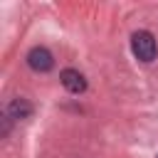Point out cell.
<instances>
[{
    "label": "cell",
    "instance_id": "4",
    "mask_svg": "<svg viewBox=\"0 0 158 158\" xmlns=\"http://www.w3.org/2000/svg\"><path fill=\"white\" fill-rule=\"evenodd\" d=\"M32 114V104L27 99H12L7 106V118H27Z\"/></svg>",
    "mask_w": 158,
    "mask_h": 158
},
{
    "label": "cell",
    "instance_id": "2",
    "mask_svg": "<svg viewBox=\"0 0 158 158\" xmlns=\"http://www.w3.org/2000/svg\"><path fill=\"white\" fill-rule=\"evenodd\" d=\"M27 64H30L32 72L44 74V72H49V69L54 67V57H52V52H49L47 47H32V49L27 52Z\"/></svg>",
    "mask_w": 158,
    "mask_h": 158
},
{
    "label": "cell",
    "instance_id": "1",
    "mask_svg": "<svg viewBox=\"0 0 158 158\" xmlns=\"http://www.w3.org/2000/svg\"><path fill=\"white\" fill-rule=\"evenodd\" d=\"M131 49H133V54L141 62H153L156 59V52H158V44H156V37L148 30H138L131 37Z\"/></svg>",
    "mask_w": 158,
    "mask_h": 158
},
{
    "label": "cell",
    "instance_id": "3",
    "mask_svg": "<svg viewBox=\"0 0 158 158\" xmlns=\"http://www.w3.org/2000/svg\"><path fill=\"white\" fill-rule=\"evenodd\" d=\"M59 79H62V86H64L69 94H81V91L86 89V79H84V74H81L79 69H64V72L59 74Z\"/></svg>",
    "mask_w": 158,
    "mask_h": 158
}]
</instances>
